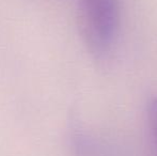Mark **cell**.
<instances>
[{
	"label": "cell",
	"instance_id": "obj_1",
	"mask_svg": "<svg viewBox=\"0 0 157 156\" xmlns=\"http://www.w3.org/2000/svg\"><path fill=\"white\" fill-rule=\"evenodd\" d=\"M120 0H79L77 21L88 49L103 56L111 49L120 29Z\"/></svg>",
	"mask_w": 157,
	"mask_h": 156
},
{
	"label": "cell",
	"instance_id": "obj_2",
	"mask_svg": "<svg viewBox=\"0 0 157 156\" xmlns=\"http://www.w3.org/2000/svg\"><path fill=\"white\" fill-rule=\"evenodd\" d=\"M147 124L152 141L157 151V97H152L147 104Z\"/></svg>",
	"mask_w": 157,
	"mask_h": 156
}]
</instances>
